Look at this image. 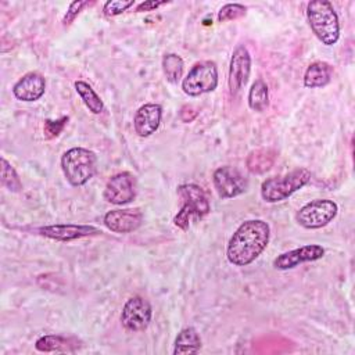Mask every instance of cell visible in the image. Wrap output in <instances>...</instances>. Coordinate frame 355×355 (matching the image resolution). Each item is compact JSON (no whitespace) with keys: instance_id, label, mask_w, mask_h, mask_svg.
<instances>
[{"instance_id":"cell-27","label":"cell","mask_w":355,"mask_h":355,"mask_svg":"<svg viewBox=\"0 0 355 355\" xmlns=\"http://www.w3.org/2000/svg\"><path fill=\"white\" fill-rule=\"evenodd\" d=\"M67 122H68V116H62V118H60V119H57V121L47 119V121L44 122V126H43V135H44V137H46V139H53V137L58 136V135L62 132V129H64V126L67 125Z\"/></svg>"},{"instance_id":"cell-17","label":"cell","mask_w":355,"mask_h":355,"mask_svg":"<svg viewBox=\"0 0 355 355\" xmlns=\"http://www.w3.org/2000/svg\"><path fill=\"white\" fill-rule=\"evenodd\" d=\"M333 67L324 61L312 62L304 73V86L309 89L323 87L331 80Z\"/></svg>"},{"instance_id":"cell-16","label":"cell","mask_w":355,"mask_h":355,"mask_svg":"<svg viewBox=\"0 0 355 355\" xmlns=\"http://www.w3.org/2000/svg\"><path fill=\"white\" fill-rule=\"evenodd\" d=\"M46 90V80L39 72L25 73L14 86L12 93L21 101H36Z\"/></svg>"},{"instance_id":"cell-13","label":"cell","mask_w":355,"mask_h":355,"mask_svg":"<svg viewBox=\"0 0 355 355\" xmlns=\"http://www.w3.org/2000/svg\"><path fill=\"white\" fill-rule=\"evenodd\" d=\"M324 255V248L319 244H308L291 251L277 255L273 261V266L280 270H287L295 268L304 262L318 261Z\"/></svg>"},{"instance_id":"cell-18","label":"cell","mask_w":355,"mask_h":355,"mask_svg":"<svg viewBox=\"0 0 355 355\" xmlns=\"http://www.w3.org/2000/svg\"><path fill=\"white\" fill-rule=\"evenodd\" d=\"M79 347L78 340L64 336H43L36 340L35 348L40 352H65L73 351Z\"/></svg>"},{"instance_id":"cell-29","label":"cell","mask_w":355,"mask_h":355,"mask_svg":"<svg viewBox=\"0 0 355 355\" xmlns=\"http://www.w3.org/2000/svg\"><path fill=\"white\" fill-rule=\"evenodd\" d=\"M168 1H155V0H147V1H143L140 3L137 7H136V11L137 12H144V11H154L155 8L166 4Z\"/></svg>"},{"instance_id":"cell-21","label":"cell","mask_w":355,"mask_h":355,"mask_svg":"<svg viewBox=\"0 0 355 355\" xmlns=\"http://www.w3.org/2000/svg\"><path fill=\"white\" fill-rule=\"evenodd\" d=\"M75 90L78 93V96L80 97V100L83 101V104L86 105V108L92 112V114H101L104 111V103L100 98V96L94 92V89L83 82V80H76L75 82Z\"/></svg>"},{"instance_id":"cell-23","label":"cell","mask_w":355,"mask_h":355,"mask_svg":"<svg viewBox=\"0 0 355 355\" xmlns=\"http://www.w3.org/2000/svg\"><path fill=\"white\" fill-rule=\"evenodd\" d=\"M184 62L180 55L175 53H168L162 57V71L168 82L178 83L183 75Z\"/></svg>"},{"instance_id":"cell-22","label":"cell","mask_w":355,"mask_h":355,"mask_svg":"<svg viewBox=\"0 0 355 355\" xmlns=\"http://www.w3.org/2000/svg\"><path fill=\"white\" fill-rule=\"evenodd\" d=\"M248 105L257 112H262L269 105L268 85L262 79H257L248 92Z\"/></svg>"},{"instance_id":"cell-2","label":"cell","mask_w":355,"mask_h":355,"mask_svg":"<svg viewBox=\"0 0 355 355\" xmlns=\"http://www.w3.org/2000/svg\"><path fill=\"white\" fill-rule=\"evenodd\" d=\"M308 24L315 36L326 46H333L340 37L338 15L330 1L313 0L306 6Z\"/></svg>"},{"instance_id":"cell-19","label":"cell","mask_w":355,"mask_h":355,"mask_svg":"<svg viewBox=\"0 0 355 355\" xmlns=\"http://www.w3.org/2000/svg\"><path fill=\"white\" fill-rule=\"evenodd\" d=\"M201 349V338L194 327H184L175 340L173 355L197 354Z\"/></svg>"},{"instance_id":"cell-4","label":"cell","mask_w":355,"mask_h":355,"mask_svg":"<svg viewBox=\"0 0 355 355\" xmlns=\"http://www.w3.org/2000/svg\"><path fill=\"white\" fill-rule=\"evenodd\" d=\"M178 194L183 200V204L173 218V223L182 230H187L193 220L202 219L209 214V201L204 190L194 183L180 184L178 187Z\"/></svg>"},{"instance_id":"cell-20","label":"cell","mask_w":355,"mask_h":355,"mask_svg":"<svg viewBox=\"0 0 355 355\" xmlns=\"http://www.w3.org/2000/svg\"><path fill=\"white\" fill-rule=\"evenodd\" d=\"M276 159V153L272 148H259L251 151L245 159L247 169L251 173H265L272 168Z\"/></svg>"},{"instance_id":"cell-12","label":"cell","mask_w":355,"mask_h":355,"mask_svg":"<svg viewBox=\"0 0 355 355\" xmlns=\"http://www.w3.org/2000/svg\"><path fill=\"white\" fill-rule=\"evenodd\" d=\"M103 222L114 233H130L141 226L143 214L137 208L112 209L104 215Z\"/></svg>"},{"instance_id":"cell-24","label":"cell","mask_w":355,"mask_h":355,"mask_svg":"<svg viewBox=\"0 0 355 355\" xmlns=\"http://www.w3.org/2000/svg\"><path fill=\"white\" fill-rule=\"evenodd\" d=\"M0 165H1V184L12 193H19L22 190V182L18 173L15 172V169L12 168V165L6 158L0 159Z\"/></svg>"},{"instance_id":"cell-15","label":"cell","mask_w":355,"mask_h":355,"mask_svg":"<svg viewBox=\"0 0 355 355\" xmlns=\"http://www.w3.org/2000/svg\"><path fill=\"white\" fill-rule=\"evenodd\" d=\"M162 118V108L159 104L148 103L141 105L133 118V128L137 136L148 137L158 129Z\"/></svg>"},{"instance_id":"cell-10","label":"cell","mask_w":355,"mask_h":355,"mask_svg":"<svg viewBox=\"0 0 355 355\" xmlns=\"http://www.w3.org/2000/svg\"><path fill=\"white\" fill-rule=\"evenodd\" d=\"M103 197L114 205L129 204L136 197V179L129 172H119L111 176L104 187Z\"/></svg>"},{"instance_id":"cell-5","label":"cell","mask_w":355,"mask_h":355,"mask_svg":"<svg viewBox=\"0 0 355 355\" xmlns=\"http://www.w3.org/2000/svg\"><path fill=\"white\" fill-rule=\"evenodd\" d=\"M311 180V172L306 168H298L290 173L269 178L261 184V196L266 202H279L306 186Z\"/></svg>"},{"instance_id":"cell-9","label":"cell","mask_w":355,"mask_h":355,"mask_svg":"<svg viewBox=\"0 0 355 355\" xmlns=\"http://www.w3.org/2000/svg\"><path fill=\"white\" fill-rule=\"evenodd\" d=\"M214 187L220 198H233L247 191L248 180L236 168L225 165L215 169L212 175Z\"/></svg>"},{"instance_id":"cell-14","label":"cell","mask_w":355,"mask_h":355,"mask_svg":"<svg viewBox=\"0 0 355 355\" xmlns=\"http://www.w3.org/2000/svg\"><path fill=\"white\" fill-rule=\"evenodd\" d=\"M36 233L57 241H71L87 236H94L101 233L97 227L90 225H73V223H61V225H50L42 226L36 229Z\"/></svg>"},{"instance_id":"cell-6","label":"cell","mask_w":355,"mask_h":355,"mask_svg":"<svg viewBox=\"0 0 355 355\" xmlns=\"http://www.w3.org/2000/svg\"><path fill=\"white\" fill-rule=\"evenodd\" d=\"M218 86V67L214 61H201L191 67L182 80V90L191 97L214 92Z\"/></svg>"},{"instance_id":"cell-3","label":"cell","mask_w":355,"mask_h":355,"mask_svg":"<svg viewBox=\"0 0 355 355\" xmlns=\"http://www.w3.org/2000/svg\"><path fill=\"white\" fill-rule=\"evenodd\" d=\"M61 169L71 186H83L96 173L97 157L93 151L83 147L69 148L61 157Z\"/></svg>"},{"instance_id":"cell-26","label":"cell","mask_w":355,"mask_h":355,"mask_svg":"<svg viewBox=\"0 0 355 355\" xmlns=\"http://www.w3.org/2000/svg\"><path fill=\"white\" fill-rule=\"evenodd\" d=\"M133 4H135L133 0H111L104 4L103 11L105 17H116L123 11H126L129 7H132Z\"/></svg>"},{"instance_id":"cell-1","label":"cell","mask_w":355,"mask_h":355,"mask_svg":"<svg viewBox=\"0 0 355 355\" xmlns=\"http://www.w3.org/2000/svg\"><path fill=\"white\" fill-rule=\"evenodd\" d=\"M269 234V225L262 219L243 222L229 240L226 248L227 261L236 266L250 265L266 248Z\"/></svg>"},{"instance_id":"cell-28","label":"cell","mask_w":355,"mask_h":355,"mask_svg":"<svg viewBox=\"0 0 355 355\" xmlns=\"http://www.w3.org/2000/svg\"><path fill=\"white\" fill-rule=\"evenodd\" d=\"M89 4H90L89 1H73V3H71L68 11L65 12V15L62 18V24L64 25H69L76 18V15Z\"/></svg>"},{"instance_id":"cell-7","label":"cell","mask_w":355,"mask_h":355,"mask_svg":"<svg viewBox=\"0 0 355 355\" xmlns=\"http://www.w3.org/2000/svg\"><path fill=\"white\" fill-rule=\"evenodd\" d=\"M338 207L333 200H313L302 205L295 214V220L305 229H320L329 225L337 215Z\"/></svg>"},{"instance_id":"cell-11","label":"cell","mask_w":355,"mask_h":355,"mask_svg":"<svg viewBox=\"0 0 355 355\" xmlns=\"http://www.w3.org/2000/svg\"><path fill=\"white\" fill-rule=\"evenodd\" d=\"M251 72V55L244 44L236 46L233 50L229 65V90L232 94H237L248 82Z\"/></svg>"},{"instance_id":"cell-8","label":"cell","mask_w":355,"mask_h":355,"mask_svg":"<svg viewBox=\"0 0 355 355\" xmlns=\"http://www.w3.org/2000/svg\"><path fill=\"white\" fill-rule=\"evenodd\" d=\"M151 316L153 309L150 302L140 295H133L125 302L122 308L121 323L125 327V330L139 333L148 327Z\"/></svg>"},{"instance_id":"cell-25","label":"cell","mask_w":355,"mask_h":355,"mask_svg":"<svg viewBox=\"0 0 355 355\" xmlns=\"http://www.w3.org/2000/svg\"><path fill=\"white\" fill-rule=\"evenodd\" d=\"M245 11H247V8L243 4H239V3L225 4L218 12V21L219 22H226V21L237 19V18L245 15Z\"/></svg>"}]
</instances>
